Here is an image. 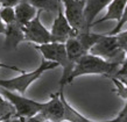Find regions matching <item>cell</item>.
Instances as JSON below:
<instances>
[{"instance_id":"6da1fadb","label":"cell","mask_w":127,"mask_h":122,"mask_svg":"<svg viewBox=\"0 0 127 122\" xmlns=\"http://www.w3.org/2000/svg\"><path fill=\"white\" fill-rule=\"evenodd\" d=\"M119 68L120 64L118 63H112L98 56L86 53L75 63V66L68 78L66 84H71L76 78L85 74H101L107 78H112L114 77Z\"/></svg>"},{"instance_id":"7a4b0ae2","label":"cell","mask_w":127,"mask_h":122,"mask_svg":"<svg viewBox=\"0 0 127 122\" xmlns=\"http://www.w3.org/2000/svg\"><path fill=\"white\" fill-rule=\"evenodd\" d=\"M57 68H60V65L57 63L47 61V59L42 58L41 64L34 71H31V72L25 71L20 76L11 78V79H0V88H5V90H8V91L12 92H18V93L23 96L27 91V88L34 83L35 80L39 79L43 73L49 71V70L57 69Z\"/></svg>"},{"instance_id":"3957f363","label":"cell","mask_w":127,"mask_h":122,"mask_svg":"<svg viewBox=\"0 0 127 122\" xmlns=\"http://www.w3.org/2000/svg\"><path fill=\"white\" fill-rule=\"evenodd\" d=\"M34 48L41 52L44 59L57 63L63 69V73H62V77L60 79V90H64L68 78H69L70 73H71L73 66H75V64L71 63L68 58L65 44L61 42H53L47 43V44H40V46L34 44Z\"/></svg>"},{"instance_id":"277c9868","label":"cell","mask_w":127,"mask_h":122,"mask_svg":"<svg viewBox=\"0 0 127 122\" xmlns=\"http://www.w3.org/2000/svg\"><path fill=\"white\" fill-rule=\"evenodd\" d=\"M89 53L98 56L105 61L118 63L120 65L124 62V59L126 58L125 52L118 44L116 35L110 36V35L103 34V36L99 38V41L90 49Z\"/></svg>"},{"instance_id":"5b68a950","label":"cell","mask_w":127,"mask_h":122,"mask_svg":"<svg viewBox=\"0 0 127 122\" xmlns=\"http://www.w3.org/2000/svg\"><path fill=\"white\" fill-rule=\"evenodd\" d=\"M0 94L9 101V103L14 108L18 118H32V116L39 114V112L42 109L43 102H39L33 99L26 98L22 94H18V93H14V92L5 90V88L0 90Z\"/></svg>"},{"instance_id":"8992f818","label":"cell","mask_w":127,"mask_h":122,"mask_svg":"<svg viewBox=\"0 0 127 122\" xmlns=\"http://www.w3.org/2000/svg\"><path fill=\"white\" fill-rule=\"evenodd\" d=\"M41 13L42 11H37V14L34 19L23 26V33H25V41L31 42L33 44L40 46V44H47V43L57 42V40L51 35L50 30H48L41 22Z\"/></svg>"},{"instance_id":"52a82bcc","label":"cell","mask_w":127,"mask_h":122,"mask_svg":"<svg viewBox=\"0 0 127 122\" xmlns=\"http://www.w3.org/2000/svg\"><path fill=\"white\" fill-rule=\"evenodd\" d=\"M61 2L64 9V16L66 18L70 26L78 33L90 31L84 16L85 0H61Z\"/></svg>"},{"instance_id":"ba28073f","label":"cell","mask_w":127,"mask_h":122,"mask_svg":"<svg viewBox=\"0 0 127 122\" xmlns=\"http://www.w3.org/2000/svg\"><path fill=\"white\" fill-rule=\"evenodd\" d=\"M64 109L62 103L60 92L51 93L50 99L47 102H43L42 109L39 114L35 115V118L40 121H51V122H63Z\"/></svg>"},{"instance_id":"9c48e42d","label":"cell","mask_w":127,"mask_h":122,"mask_svg":"<svg viewBox=\"0 0 127 122\" xmlns=\"http://www.w3.org/2000/svg\"><path fill=\"white\" fill-rule=\"evenodd\" d=\"M50 33L57 40V42L61 43H64L69 37H73V36H76L78 34V31L75 30L69 24L66 18L64 16L63 8H61L57 12V15H56L54 22H53Z\"/></svg>"},{"instance_id":"30bf717a","label":"cell","mask_w":127,"mask_h":122,"mask_svg":"<svg viewBox=\"0 0 127 122\" xmlns=\"http://www.w3.org/2000/svg\"><path fill=\"white\" fill-rule=\"evenodd\" d=\"M5 49L15 50L21 42L25 41L23 26H21L18 21L9 24H6L5 30Z\"/></svg>"},{"instance_id":"8fae6325","label":"cell","mask_w":127,"mask_h":122,"mask_svg":"<svg viewBox=\"0 0 127 122\" xmlns=\"http://www.w3.org/2000/svg\"><path fill=\"white\" fill-rule=\"evenodd\" d=\"M112 0H85V8H84V16L85 22L88 28L91 30L92 23L95 22L96 18L100 12L108 6Z\"/></svg>"},{"instance_id":"7c38bea8","label":"cell","mask_w":127,"mask_h":122,"mask_svg":"<svg viewBox=\"0 0 127 122\" xmlns=\"http://www.w3.org/2000/svg\"><path fill=\"white\" fill-rule=\"evenodd\" d=\"M127 5V0H112L106 7V13L103 18H100L98 20H95V22L92 23V27L96 24H100L103 22L110 21V20H116L117 22L120 20L121 15L124 13V9Z\"/></svg>"},{"instance_id":"4fadbf2b","label":"cell","mask_w":127,"mask_h":122,"mask_svg":"<svg viewBox=\"0 0 127 122\" xmlns=\"http://www.w3.org/2000/svg\"><path fill=\"white\" fill-rule=\"evenodd\" d=\"M14 12H15L16 21L21 26H26L37 14V9L33 5L27 2L26 0H22L21 2H19V4L16 5L15 7H14Z\"/></svg>"},{"instance_id":"5bb4252c","label":"cell","mask_w":127,"mask_h":122,"mask_svg":"<svg viewBox=\"0 0 127 122\" xmlns=\"http://www.w3.org/2000/svg\"><path fill=\"white\" fill-rule=\"evenodd\" d=\"M60 97H61L62 103H63V109H64V116H63V122H90L88 118H85L83 114L72 107L69 103V101L65 99L64 96V90H60Z\"/></svg>"},{"instance_id":"9a60e30c","label":"cell","mask_w":127,"mask_h":122,"mask_svg":"<svg viewBox=\"0 0 127 122\" xmlns=\"http://www.w3.org/2000/svg\"><path fill=\"white\" fill-rule=\"evenodd\" d=\"M64 44H65V50H66L68 58H69V61L71 62V63H73V64H75L82 56H84V55L88 53L84 50L83 46L81 44V42L77 40L76 36L69 37L65 42H64Z\"/></svg>"},{"instance_id":"2e32d148","label":"cell","mask_w":127,"mask_h":122,"mask_svg":"<svg viewBox=\"0 0 127 122\" xmlns=\"http://www.w3.org/2000/svg\"><path fill=\"white\" fill-rule=\"evenodd\" d=\"M27 2H29L31 5H33L37 11L42 12H49V13H56L61 9L62 2L61 0H26Z\"/></svg>"},{"instance_id":"e0dca14e","label":"cell","mask_w":127,"mask_h":122,"mask_svg":"<svg viewBox=\"0 0 127 122\" xmlns=\"http://www.w3.org/2000/svg\"><path fill=\"white\" fill-rule=\"evenodd\" d=\"M101 36H103V34L91 33V30L90 31H81V33H78V34L76 35L77 40L81 42V44L83 46L84 50L88 53H89V51H90V49L99 41V38L101 37Z\"/></svg>"},{"instance_id":"ac0fdd59","label":"cell","mask_w":127,"mask_h":122,"mask_svg":"<svg viewBox=\"0 0 127 122\" xmlns=\"http://www.w3.org/2000/svg\"><path fill=\"white\" fill-rule=\"evenodd\" d=\"M110 79L113 81V84L116 88L113 91L117 93V96H119L121 99L127 101V79L125 77H112Z\"/></svg>"},{"instance_id":"d6986e66","label":"cell","mask_w":127,"mask_h":122,"mask_svg":"<svg viewBox=\"0 0 127 122\" xmlns=\"http://www.w3.org/2000/svg\"><path fill=\"white\" fill-rule=\"evenodd\" d=\"M14 116H16V114L13 106L9 103L8 100H6L4 97L0 94V118H4L6 120H8V119H12Z\"/></svg>"},{"instance_id":"ffe728a7","label":"cell","mask_w":127,"mask_h":122,"mask_svg":"<svg viewBox=\"0 0 127 122\" xmlns=\"http://www.w3.org/2000/svg\"><path fill=\"white\" fill-rule=\"evenodd\" d=\"M0 18L2 20L5 24H9V23L15 22V12L14 7H1L0 8Z\"/></svg>"},{"instance_id":"44dd1931","label":"cell","mask_w":127,"mask_h":122,"mask_svg":"<svg viewBox=\"0 0 127 122\" xmlns=\"http://www.w3.org/2000/svg\"><path fill=\"white\" fill-rule=\"evenodd\" d=\"M126 23H127V5H126V7H125V9H124V13H123V15H121V18H120V20L117 22L116 27H114L112 30L108 31V33H106V35H110V36L117 35L118 33L121 31V28H123Z\"/></svg>"},{"instance_id":"7402d4cb","label":"cell","mask_w":127,"mask_h":122,"mask_svg":"<svg viewBox=\"0 0 127 122\" xmlns=\"http://www.w3.org/2000/svg\"><path fill=\"white\" fill-rule=\"evenodd\" d=\"M116 37H117V41H118V44L123 49V51L125 52L126 58H127V30L118 33L116 35Z\"/></svg>"},{"instance_id":"603a6c76","label":"cell","mask_w":127,"mask_h":122,"mask_svg":"<svg viewBox=\"0 0 127 122\" xmlns=\"http://www.w3.org/2000/svg\"><path fill=\"white\" fill-rule=\"evenodd\" d=\"M105 122H127V101L125 103L124 108L119 112V114L117 115L116 118L112 119V120H108V121H105Z\"/></svg>"},{"instance_id":"cb8c5ba5","label":"cell","mask_w":127,"mask_h":122,"mask_svg":"<svg viewBox=\"0 0 127 122\" xmlns=\"http://www.w3.org/2000/svg\"><path fill=\"white\" fill-rule=\"evenodd\" d=\"M0 1H1V7H15L22 0H0Z\"/></svg>"},{"instance_id":"d4e9b609","label":"cell","mask_w":127,"mask_h":122,"mask_svg":"<svg viewBox=\"0 0 127 122\" xmlns=\"http://www.w3.org/2000/svg\"><path fill=\"white\" fill-rule=\"evenodd\" d=\"M0 69H9V70H13V71H16V72H20V73H23L25 70L20 69L15 65H11V64H5V63H1L0 62Z\"/></svg>"},{"instance_id":"484cf974","label":"cell","mask_w":127,"mask_h":122,"mask_svg":"<svg viewBox=\"0 0 127 122\" xmlns=\"http://www.w3.org/2000/svg\"><path fill=\"white\" fill-rule=\"evenodd\" d=\"M25 121V119L23 118H18V116H14V118L9 119V120H6L4 122H23Z\"/></svg>"},{"instance_id":"4316f807","label":"cell","mask_w":127,"mask_h":122,"mask_svg":"<svg viewBox=\"0 0 127 122\" xmlns=\"http://www.w3.org/2000/svg\"><path fill=\"white\" fill-rule=\"evenodd\" d=\"M5 30H6V24L2 22V20H1V18H0V35H4Z\"/></svg>"},{"instance_id":"83f0119b","label":"cell","mask_w":127,"mask_h":122,"mask_svg":"<svg viewBox=\"0 0 127 122\" xmlns=\"http://www.w3.org/2000/svg\"><path fill=\"white\" fill-rule=\"evenodd\" d=\"M23 122H39V120L35 118V116H32V118H28V119H25Z\"/></svg>"},{"instance_id":"f1b7e54d","label":"cell","mask_w":127,"mask_h":122,"mask_svg":"<svg viewBox=\"0 0 127 122\" xmlns=\"http://www.w3.org/2000/svg\"><path fill=\"white\" fill-rule=\"evenodd\" d=\"M9 120V119H8ZM4 121H6V119H4V118H0V122H4Z\"/></svg>"},{"instance_id":"f546056e","label":"cell","mask_w":127,"mask_h":122,"mask_svg":"<svg viewBox=\"0 0 127 122\" xmlns=\"http://www.w3.org/2000/svg\"><path fill=\"white\" fill-rule=\"evenodd\" d=\"M39 122H51V121H40L39 120Z\"/></svg>"},{"instance_id":"4dcf8cb0","label":"cell","mask_w":127,"mask_h":122,"mask_svg":"<svg viewBox=\"0 0 127 122\" xmlns=\"http://www.w3.org/2000/svg\"><path fill=\"white\" fill-rule=\"evenodd\" d=\"M0 8H1V1H0Z\"/></svg>"},{"instance_id":"1f68e13d","label":"cell","mask_w":127,"mask_h":122,"mask_svg":"<svg viewBox=\"0 0 127 122\" xmlns=\"http://www.w3.org/2000/svg\"><path fill=\"white\" fill-rule=\"evenodd\" d=\"M90 122H93V121H90ZM103 122H105V121H103Z\"/></svg>"}]
</instances>
